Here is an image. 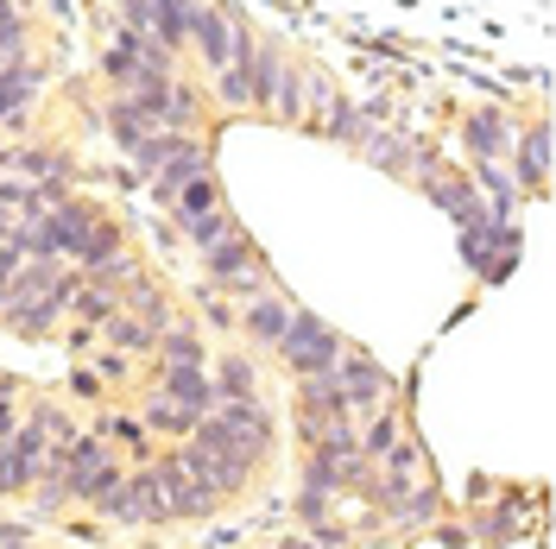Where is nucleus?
Listing matches in <instances>:
<instances>
[{
  "mask_svg": "<svg viewBox=\"0 0 556 549\" xmlns=\"http://www.w3.org/2000/svg\"><path fill=\"white\" fill-rule=\"evenodd\" d=\"M342 335L316 316V309H291V322H285V335H278V360L291 367V379H323L336 360H342Z\"/></svg>",
  "mask_w": 556,
  "mask_h": 549,
  "instance_id": "obj_1",
  "label": "nucleus"
},
{
  "mask_svg": "<svg viewBox=\"0 0 556 549\" xmlns=\"http://www.w3.org/2000/svg\"><path fill=\"white\" fill-rule=\"evenodd\" d=\"M96 512L108 524H127V531H152V524H172V499H165V486H159V468L152 461H139L121 474V486L108 493Z\"/></svg>",
  "mask_w": 556,
  "mask_h": 549,
  "instance_id": "obj_2",
  "label": "nucleus"
},
{
  "mask_svg": "<svg viewBox=\"0 0 556 549\" xmlns=\"http://www.w3.org/2000/svg\"><path fill=\"white\" fill-rule=\"evenodd\" d=\"M336 379V392H342V411L361 423V417H374L380 405H392V373H386L374 354H361V347H342V360L329 367Z\"/></svg>",
  "mask_w": 556,
  "mask_h": 549,
  "instance_id": "obj_3",
  "label": "nucleus"
},
{
  "mask_svg": "<svg viewBox=\"0 0 556 549\" xmlns=\"http://www.w3.org/2000/svg\"><path fill=\"white\" fill-rule=\"evenodd\" d=\"M190 51L203 58V69L235 64V7H215V0H190Z\"/></svg>",
  "mask_w": 556,
  "mask_h": 549,
  "instance_id": "obj_4",
  "label": "nucleus"
},
{
  "mask_svg": "<svg viewBox=\"0 0 556 549\" xmlns=\"http://www.w3.org/2000/svg\"><path fill=\"white\" fill-rule=\"evenodd\" d=\"M208 417H215V423L228 430V443H235V448H247L253 461H266V455H273L278 430H273V411H266L260 398H222V405H215Z\"/></svg>",
  "mask_w": 556,
  "mask_h": 549,
  "instance_id": "obj_5",
  "label": "nucleus"
},
{
  "mask_svg": "<svg viewBox=\"0 0 556 549\" xmlns=\"http://www.w3.org/2000/svg\"><path fill=\"white\" fill-rule=\"evenodd\" d=\"M513 139H519V127H513V114H506V107H475V114L462 120V145H468V158H475V165H506Z\"/></svg>",
  "mask_w": 556,
  "mask_h": 549,
  "instance_id": "obj_6",
  "label": "nucleus"
},
{
  "mask_svg": "<svg viewBox=\"0 0 556 549\" xmlns=\"http://www.w3.org/2000/svg\"><path fill=\"white\" fill-rule=\"evenodd\" d=\"M506 158H513V183H519L525 196H544V183H551V120L519 127Z\"/></svg>",
  "mask_w": 556,
  "mask_h": 549,
  "instance_id": "obj_7",
  "label": "nucleus"
},
{
  "mask_svg": "<svg viewBox=\"0 0 556 549\" xmlns=\"http://www.w3.org/2000/svg\"><path fill=\"white\" fill-rule=\"evenodd\" d=\"M291 297H278V291H260V297H247L241 309H235V335H247L253 347H266L273 354L278 335H285V322H291Z\"/></svg>",
  "mask_w": 556,
  "mask_h": 549,
  "instance_id": "obj_8",
  "label": "nucleus"
},
{
  "mask_svg": "<svg viewBox=\"0 0 556 549\" xmlns=\"http://www.w3.org/2000/svg\"><path fill=\"white\" fill-rule=\"evenodd\" d=\"M152 468H159V486H165V499H172V518H215L222 512V493L203 486V481H190V474L177 468V455H159Z\"/></svg>",
  "mask_w": 556,
  "mask_h": 549,
  "instance_id": "obj_9",
  "label": "nucleus"
},
{
  "mask_svg": "<svg viewBox=\"0 0 556 549\" xmlns=\"http://www.w3.org/2000/svg\"><path fill=\"white\" fill-rule=\"evenodd\" d=\"M247 64V102L260 107V114H273V89H278V76H285V44L278 38H253V51L241 58Z\"/></svg>",
  "mask_w": 556,
  "mask_h": 549,
  "instance_id": "obj_10",
  "label": "nucleus"
},
{
  "mask_svg": "<svg viewBox=\"0 0 556 549\" xmlns=\"http://www.w3.org/2000/svg\"><path fill=\"white\" fill-rule=\"evenodd\" d=\"M203 171H215V152H208V145H203L197 133H190V139H184V145L172 152V158H165V165L152 171V190H159V203H172L177 190H184L190 177H203Z\"/></svg>",
  "mask_w": 556,
  "mask_h": 549,
  "instance_id": "obj_11",
  "label": "nucleus"
},
{
  "mask_svg": "<svg viewBox=\"0 0 556 549\" xmlns=\"http://www.w3.org/2000/svg\"><path fill=\"white\" fill-rule=\"evenodd\" d=\"M159 392L197 417L215 411V379H208V367H159Z\"/></svg>",
  "mask_w": 556,
  "mask_h": 549,
  "instance_id": "obj_12",
  "label": "nucleus"
},
{
  "mask_svg": "<svg viewBox=\"0 0 556 549\" xmlns=\"http://www.w3.org/2000/svg\"><path fill=\"white\" fill-rule=\"evenodd\" d=\"M159 367H208V342H203V322H165L159 329Z\"/></svg>",
  "mask_w": 556,
  "mask_h": 549,
  "instance_id": "obj_13",
  "label": "nucleus"
},
{
  "mask_svg": "<svg viewBox=\"0 0 556 549\" xmlns=\"http://www.w3.org/2000/svg\"><path fill=\"white\" fill-rule=\"evenodd\" d=\"M323 139H336V145H348V152H361L367 139L380 133V114L374 107H354V102H336L329 114H323V127H316Z\"/></svg>",
  "mask_w": 556,
  "mask_h": 549,
  "instance_id": "obj_14",
  "label": "nucleus"
},
{
  "mask_svg": "<svg viewBox=\"0 0 556 549\" xmlns=\"http://www.w3.org/2000/svg\"><path fill=\"white\" fill-rule=\"evenodd\" d=\"M253 266H266V259H260V246L247 241V234H228L222 246H208L203 253V278L208 284H228V278L253 272Z\"/></svg>",
  "mask_w": 556,
  "mask_h": 549,
  "instance_id": "obj_15",
  "label": "nucleus"
},
{
  "mask_svg": "<svg viewBox=\"0 0 556 549\" xmlns=\"http://www.w3.org/2000/svg\"><path fill=\"white\" fill-rule=\"evenodd\" d=\"M121 246H127V234H121V221H114V215H96L70 266H76V272H102V266L114 259V253H121Z\"/></svg>",
  "mask_w": 556,
  "mask_h": 549,
  "instance_id": "obj_16",
  "label": "nucleus"
},
{
  "mask_svg": "<svg viewBox=\"0 0 556 549\" xmlns=\"http://www.w3.org/2000/svg\"><path fill=\"white\" fill-rule=\"evenodd\" d=\"M208 379H215V405L222 398H260V360L253 354H222L208 367Z\"/></svg>",
  "mask_w": 556,
  "mask_h": 549,
  "instance_id": "obj_17",
  "label": "nucleus"
},
{
  "mask_svg": "<svg viewBox=\"0 0 556 549\" xmlns=\"http://www.w3.org/2000/svg\"><path fill=\"white\" fill-rule=\"evenodd\" d=\"M96 335H102V342L114 347V354H127V360L159 347V329H152V322H139V316H127V309H114L108 322H96Z\"/></svg>",
  "mask_w": 556,
  "mask_h": 549,
  "instance_id": "obj_18",
  "label": "nucleus"
},
{
  "mask_svg": "<svg viewBox=\"0 0 556 549\" xmlns=\"http://www.w3.org/2000/svg\"><path fill=\"white\" fill-rule=\"evenodd\" d=\"M386 518H392V524H405V531H430V524L443 518V486L424 474V481H417L412 493H405V499H399V506H392Z\"/></svg>",
  "mask_w": 556,
  "mask_h": 549,
  "instance_id": "obj_19",
  "label": "nucleus"
},
{
  "mask_svg": "<svg viewBox=\"0 0 556 549\" xmlns=\"http://www.w3.org/2000/svg\"><path fill=\"white\" fill-rule=\"evenodd\" d=\"M336 493H342V486H336V474H329V461L311 448V461H304V486H298V512L311 518V524H323Z\"/></svg>",
  "mask_w": 556,
  "mask_h": 549,
  "instance_id": "obj_20",
  "label": "nucleus"
},
{
  "mask_svg": "<svg viewBox=\"0 0 556 549\" xmlns=\"http://www.w3.org/2000/svg\"><path fill=\"white\" fill-rule=\"evenodd\" d=\"M121 309L139 316V322H152V329H165V322H172V297H165V284H152L146 272H139L134 284H121Z\"/></svg>",
  "mask_w": 556,
  "mask_h": 549,
  "instance_id": "obj_21",
  "label": "nucleus"
},
{
  "mask_svg": "<svg viewBox=\"0 0 556 549\" xmlns=\"http://www.w3.org/2000/svg\"><path fill=\"white\" fill-rule=\"evenodd\" d=\"M399 436H405V417L392 411V405H380L374 417H361V461L374 468V461H380V455L399 443Z\"/></svg>",
  "mask_w": 556,
  "mask_h": 549,
  "instance_id": "obj_22",
  "label": "nucleus"
},
{
  "mask_svg": "<svg viewBox=\"0 0 556 549\" xmlns=\"http://www.w3.org/2000/svg\"><path fill=\"white\" fill-rule=\"evenodd\" d=\"M165 208H172L177 221H197V215H208V208H222V177H215V171L190 177V183H184Z\"/></svg>",
  "mask_w": 556,
  "mask_h": 549,
  "instance_id": "obj_23",
  "label": "nucleus"
},
{
  "mask_svg": "<svg viewBox=\"0 0 556 549\" xmlns=\"http://www.w3.org/2000/svg\"><path fill=\"white\" fill-rule=\"evenodd\" d=\"M114 309H121V291H114V284H102V278L83 272L76 297H70V316H76V322H108Z\"/></svg>",
  "mask_w": 556,
  "mask_h": 549,
  "instance_id": "obj_24",
  "label": "nucleus"
},
{
  "mask_svg": "<svg viewBox=\"0 0 556 549\" xmlns=\"http://www.w3.org/2000/svg\"><path fill=\"white\" fill-rule=\"evenodd\" d=\"M152 38L177 58L190 44V0H152Z\"/></svg>",
  "mask_w": 556,
  "mask_h": 549,
  "instance_id": "obj_25",
  "label": "nucleus"
},
{
  "mask_svg": "<svg viewBox=\"0 0 556 549\" xmlns=\"http://www.w3.org/2000/svg\"><path fill=\"white\" fill-rule=\"evenodd\" d=\"M64 171H70L64 152H45V145L7 152V177H20V183H45V177H64Z\"/></svg>",
  "mask_w": 556,
  "mask_h": 549,
  "instance_id": "obj_26",
  "label": "nucleus"
},
{
  "mask_svg": "<svg viewBox=\"0 0 556 549\" xmlns=\"http://www.w3.org/2000/svg\"><path fill=\"white\" fill-rule=\"evenodd\" d=\"M96 436H102L108 448H127V455H139V461H146V455H152V430H146V423H139V417H127V411L102 417V423H96Z\"/></svg>",
  "mask_w": 556,
  "mask_h": 549,
  "instance_id": "obj_27",
  "label": "nucleus"
},
{
  "mask_svg": "<svg viewBox=\"0 0 556 549\" xmlns=\"http://www.w3.org/2000/svg\"><path fill=\"white\" fill-rule=\"evenodd\" d=\"M33 44V26H26V7L20 0H0V64H20Z\"/></svg>",
  "mask_w": 556,
  "mask_h": 549,
  "instance_id": "obj_28",
  "label": "nucleus"
},
{
  "mask_svg": "<svg viewBox=\"0 0 556 549\" xmlns=\"http://www.w3.org/2000/svg\"><path fill=\"white\" fill-rule=\"evenodd\" d=\"M184 234H190V246L197 253H208V246H222L228 234H241V221H235V208H208V215H197V221H184Z\"/></svg>",
  "mask_w": 556,
  "mask_h": 549,
  "instance_id": "obj_29",
  "label": "nucleus"
},
{
  "mask_svg": "<svg viewBox=\"0 0 556 549\" xmlns=\"http://www.w3.org/2000/svg\"><path fill=\"white\" fill-rule=\"evenodd\" d=\"M304 76H311V64H285V76H278V89H273V114L285 127L304 120Z\"/></svg>",
  "mask_w": 556,
  "mask_h": 549,
  "instance_id": "obj_30",
  "label": "nucleus"
},
{
  "mask_svg": "<svg viewBox=\"0 0 556 549\" xmlns=\"http://www.w3.org/2000/svg\"><path fill=\"white\" fill-rule=\"evenodd\" d=\"M139 423H146V430H159V436H190L203 417L184 411V405H172L165 392H152V405H146V417H139Z\"/></svg>",
  "mask_w": 556,
  "mask_h": 549,
  "instance_id": "obj_31",
  "label": "nucleus"
},
{
  "mask_svg": "<svg viewBox=\"0 0 556 549\" xmlns=\"http://www.w3.org/2000/svg\"><path fill=\"white\" fill-rule=\"evenodd\" d=\"M33 183H20V177H0V241L20 228V221H33Z\"/></svg>",
  "mask_w": 556,
  "mask_h": 549,
  "instance_id": "obj_32",
  "label": "nucleus"
},
{
  "mask_svg": "<svg viewBox=\"0 0 556 549\" xmlns=\"http://www.w3.org/2000/svg\"><path fill=\"white\" fill-rule=\"evenodd\" d=\"M197 120H203V95H197V89L177 76L172 89H165V127H172V133H190Z\"/></svg>",
  "mask_w": 556,
  "mask_h": 549,
  "instance_id": "obj_33",
  "label": "nucleus"
},
{
  "mask_svg": "<svg viewBox=\"0 0 556 549\" xmlns=\"http://www.w3.org/2000/svg\"><path fill=\"white\" fill-rule=\"evenodd\" d=\"M26 493H33V512L38 518H58V512H70V506H76L70 481H64V474H51V468H38V486H26Z\"/></svg>",
  "mask_w": 556,
  "mask_h": 549,
  "instance_id": "obj_34",
  "label": "nucleus"
},
{
  "mask_svg": "<svg viewBox=\"0 0 556 549\" xmlns=\"http://www.w3.org/2000/svg\"><path fill=\"white\" fill-rule=\"evenodd\" d=\"M481 544H493V549H519L525 544V518L513 512V499H506L500 512L481 518Z\"/></svg>",
  "mask_w": 556,
  "mask_h": 549,
  "instance_id": "obj_35",
  "label": "nucleus"
},
{
  "mask_svg": "<svg viewBox=\"0 0 556 549\" xmlns=\"http://www.w3.org/2000/svg\"><path fill=\"white\" fill-rule=\"evenodd\" d=\"M38 481V468L26 461V455H13V448L0 443V499H13V493H26V486Z\"/></svg>",
  "mask_w": 556,
  "mask_h": 549,
  "instance_id": "obj_36",
  "label": "nucleus"
},
{
  "mask_svg": "<svg viewBox=\"0 0 556 549\" xmlns=\"http://www.w3.org/2000/svg\"><path fill=\"white\" fill-rule=\"evenodd\" d=\"M215 102L235 107V114H247V107H253V102H247V64H241V58H235L228 69H215Z\"/></svg>",
  "mask_w": 556,
  "mask_h": 549,
  "instance_id": "obj_37",
  "label": "nucleus"
},
{
  "mask_svg": "<svg viewBox=\"0 0 556 549\" xmlns=\"http://www.w3.org/2000/svg\"><path fill=\"white\" fill-rule=\"evenodd\" d=\"M197 309H203V329H235V304H228L208 278L197 284Z\"/></svg>",
  "mask_w": 556,
  "mask_h": 549,
  "instance_id": "obj_38",
  "label": "nucleus"
},
{
  "mask_svg": "<svg viewBox=\"0 0 556 549\" xmlns=\"http://www.w3.org/2000/svg\"><path fill=\"white\" fill-rule=\"evenodd\" d=\"M121 7V26L127 33H152V0H114Z\"/></svg>",
  "mask_w": 556,
  "mask_h": 549,
  "instance_id": "obj_39",
  "label": "nucleus"
},
{
  "mask_svg": "<svg viewBox=\"0 0 556 549\" xmlns=\"http://www.w3.org/2000/svg\"><path fill=\"white\" fill-rule=\"evenodd\" d=\"M89 373H96V379H108V385H114V379H127V354H114V347H102Z\"/></svg>",
  "mask_w": 556,
  "mask_h": 549,
  "instance_id": "obj_40",
  "label": "nucleus"
},
{
  "mask_svg": "<svg viewBox=\"0 0 556 549\" xmlns=\"http://www.w3.org/2000/svg\"><path fill=\"white\" fill-rule=\"evenodd\" d=\"M70 385H76V392H83V398H102V379L89 373V367H76V379H70Z\"/></svg>",
  "mask_w": 556,
  "mask_h": 549,
  "instance_id": "obj_41",
  "label": "nucleus"
},
{
  "mask_svg": "<svg viewBox=\"0 0 556 549\" xmlns=\"http://www.w3.org/2000/svg\"><path fill=\"white\" fill-rule=\"evenodd\" d=\"M70 347L89 354V347H96V322H76V329H70Z\"/></svg>",
  "mask_w": 556,
  "mask_h": 549,
  "instance_id": "obj_42",
  "label": "nucleus"
},
{
  "mask_svg": "<svg viewBox=\"0 0 556 549\" xmlns=\"http://www.w3.org/2000/svg\"><path fill=\"white\" fill-rule=\"evenodd\" d=\"M0 549H26V524H0Z\"/></svg>",
  "mask_w": 556,
  "mask_h": 549,
  "instance_id": "obj_43",
  "label": "nucleus"
},
{
  "mask_svg": "<svg viewBox=\"0 0 556 549\" xmlns=\"http://www.w3.org/2000/svg\"><path fill=\"white\" fill-rule=\"evenodd\" d=\"M7 152H13V145H7V133H0V177H7Z\"/></svg>",
  "mask_w": 556,
  "mask_h": 549,
  "instance_id": "obj_44",
  "label": "nucleus"
},
{
  "mask_svg": "<svg viewBox=\"0 0 556 549\" xmlns=\"http://www.w3.org/2000/svg\"><path fill=\"white\" fill-rule=\"evenodd\" d=\"M0 246H7V241H0Z\"/></svg>",
  "mask_w": 556,
  "mask_h": 549,
  "instance_id": "obj_45",
  "label": "nucleus"
}]
</instances>
